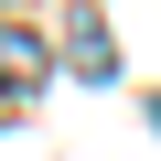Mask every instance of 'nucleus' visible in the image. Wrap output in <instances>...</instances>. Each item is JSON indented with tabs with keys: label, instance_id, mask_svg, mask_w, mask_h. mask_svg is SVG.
I'll return each instance as SVG.
<instances>
[{
	"label": "nucleus",
	"instance_id": "1",
	"mask_svg": "<svg viewBox=\"0 0 161 161\" xmlns=\"http://www.w3.org/2000/svg\"><path fill=\"white\" fill-rule=\"evenodd\" d=\"M64 64H75V75H118V43H108L97 11H64Z\"/></svg>",
	"mask_w": 161,
	"mask_h": 161
}]
</instances>
